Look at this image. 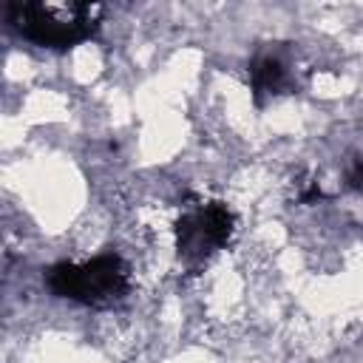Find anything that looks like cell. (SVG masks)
<instances>
[{"label":"cell","instance_id":"cell-1","mask_svg":"<svg viewBox=\"0 0 363 363\" xmlns=\"http://www.w3.org/2000/svg\"><path fill=\"white\" fill-rule=\"evenodd\" d=\"M6 14L11 28L28 43L43 48H74L99 28L102 6L28 0V3H11Z\"/></svg>","mask_w":363,"mask_h":363},{"label":"cell","instance_id":"cell-2","mask_svg":"<svg viewBox=\"0 0 363 363\" xmlns=\"http://www.w3.org/2000/svg\"><path fill=\"white\" fill-rule=\"evenodd\" d=\"M48 289L82 306L105 309L130 292V267L116 252H99L88 261H60L48 269Z\"/></svg>","mask_w":363,"mask_h":363},{"label":"cell","instance_id":"cell-3","mask_svg":"<svg viewBox=\"0 0 363 363\" xmlns=\"http://www.w3.org/2000/svg\"><path fill=\"white\" fill-rule=\"evenodd\" d=\"M235 218L230 207L218 199L190 196L182 201L179 216L173 221L176 255L187 269H199L218 250H224L233 238Z\"/></svg>","mask_w":363,"mask_h":363},{"label":"cell","instance_id":"cell-4","mask_svg":"<svg viewBox=\"0 0 363 363\" xmlns=\"http://www.w3.org/2000/svg\"><path fill=\"white\" fill-rule=\"evenodd\" d=\"M292 82L289 74V62L278 54V51H261L252 65H250V85L255 99L261 102V96H275L284 94V88Z\"/></svg>","mask_w":363,"mask_h":363},{"label":"cell","instance_id":"cell-5","mask_svg":"<svg viewBox=\"0 0 363 363\" xmlns=\"http://www.w3.org/2000/svg\"><path fill=\"white\" fill-rule=\"evenodd\" d=\"M346 179H349V184H352L354 190L363 193V156H357V159L349 162V167H346Z\"/></svg>","mask_w":363,"mask_h":363}]
</instances>
